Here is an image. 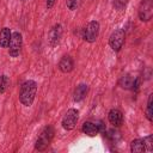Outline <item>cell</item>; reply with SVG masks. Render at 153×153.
I'll return each mask as SVG.
<instances>
[{"mask_svg":"<svg viewBox=\"0 0 153 153\" xmlns=\"http://www.w3.org/2000/svg\"><path fill=\"white\" fill-rule=\"evenodd\" d=\"M152 100H153V94L151 93L147 100V108H146V117L149 122H152L153 120V105H152Z\"/></svg>","mask_w":153,"mask_h":153,"instance_id":"obj_16","label":"cell"},{"mask_svg":"<svg viewBox=\"0 0 153 153\" xmlns=\"http://www.w3.org/2000/svg\"><path fill=\"white\" fill-rule=\"evenodd\" d=\"M37 92V84L33 80H26L25 82H23V85L20 86V91H19V100L23 105L25 106H31L33 100H35V96Z\"/></svg>","mask_w":153,"mask_h":153,"instance_id":"obj_1","label":"cell"},{"mask_svg":"<svg viewBox=\"0 0 153 153\" xmlns=\"http://www.w3.org/2000/svg\"><path fill=\"white\" fill-rule=\"evenodd\" d=\"M124 31L122 29H116L115 31H112V33L109 37V45L114 51H120L121 48L124 44Z\"/></svg>","mask_w":153,"mask_h":153,"instance_id":"obj_5","label":"cell"},{"mask_svg":"<svg viewBox=\"0 0 153 153\" xmlns=\"http://www.w3.org/2000/svg\"><path fill=\"white\" fill-rule=\"evenodd\" d=\"M98 35H99V23L97 20H91L82 30V38L88 43L96 42Z\"/></svg>","mask_w":153,"mask_h":153,"instance_id":"obj_4","label":"cell"},{"mask_svg":"<svg viewBox=\"0 0 153 153\" xmlns=\"http://www.w3.org/2000/svg\"><path fill=\"white\" fill-rule=\"evenodd\" d=\"M22 45H23V38H22V33L18 31H14L11 35V39H10V44H8V54L12 57H17L20 54L22 50Z\"/></svg>","mask_w":153,"mask_h":153,"instance_id":"obj_6","label":"cell"},{"mask_svg":"<svg viewBox=\"0 0 153 153\" xmlns=\"http://www.w3.org/2000/svg\"><path fill=\"white\" fill-rule=\"evenodd\" d=\"M54 4H55V0H47V7H48V10H50L54 6Z\"/></svg>","mask_w":153,"mask_h":153,"instance_id":"obj_20","label":"cell"},{"mask_svg":"<svg viewBox=\"0 0 153 153\" xmlns=\"http://www.w3.org/2000/svg\"><path fill=\"white\" fill-rule=\"evenodd\" d=\"M61 36H62V26H61L60 24H55V25L50 29V31H49V33H48L49 43H50L51 45H56V44L60 42Z\"/></svg>","mask_w":153,"mask_h":153,"instance_id":"obj_9","label":"cell"},{"mask_svg":"<svg viewBox=\"0 0 153 153\" xmlns=\"http://www.w3.org/2000/svg\"><path fill=\"white\" fill-rule=\"evenodd\" d=\"M53 137H54V128H53L51 126H45V127L42 129V131H41L38 139L36 140L35 148H36L37 151H39V152L44 151V149L50 145Z\"/></svg>","mask_w":153,"mask_h":153,"instance_id":"obj_2","label":"cell"},{"mask_svg":"<svg viewBox=\"0 0 153 153\" xmlns=\"http://www.w3.org/2000/svg\"><path fill=\"white\" fill-rule=\"evenodd\" d=\"M153 149V136L148 135L143 139H135L130 142V151L133 153L151 152Z\"/></svg>","mask_w":153,"mask_h":153,"instance_id":"obj_3","label":"cell"},{"mask_svg":"<svg viewBox=\"0 0 153 153\" xmlns=\"http://www.w3.org/2000/svg\"><path fill=\"white\" fill-rule=\"evenodd\" d=\"M78 1L79 0H67V7L69 8V10H75L76 8V6H78Z\"/></svg>","mask_w":153,"mask_h":153,"instance_id":"obj_19","label":"cell"},{"mask_svg":"<svg viewBox=\"0 0 153 153\" xmlns=\"http://www.w3.org/2000/svg\"><path fill=\"white\" fill-rule=\"evenodd\" d=\"M79 120V111L74 108L67 110V112L65 114L63 118H62V128L66 130H72L74 129V127L76 126V122Z\"/></svg>","mask_w":153,"mask_h":153,"instance_id":"obj_7","label":"cell"},{"mask_svg":"<svg viewBox=\"0 0 153 153\" xmlns=\"http://www.w3.org/2000/svg\"><path fill=\"white\" fill-rule=\"evenodd\" d=\"M153 16V1L152 0H142L139 7V18L142 22H148Z\"/></svg>","mask_w":153,"mask_h":153,"instance_id":"obj_8","label":"cell"},{"mask_svg":"<svg viewBox=\"0 0 153 153\" xmlns=\"http://www.w3.org/2000/svg\"><path fill=\"white\" fill-rule=\"evenodd\" d=\"M87 92H88V86H87L86 84H79V85L75 87V90H74L73 100H74V102H80V100H82V99L86 97Z\"/></svg>","mask_w":153,"mask_h":153,"instance_id":"obj_12","label":"cell"},{"mask_svg":"<svg viewBox=\"0 0 153 153\" xmlns=\"http://www.w3.org/2000/svg\"><path fill=\"white\" fill-rule=\"evenodd\" d=\"M128 4V0H114V5L117 10H123Z\"/></svg>","mask_w":153,"mask_h":153,"instance_id":"obj_18","label":"cell"},{"mask_svg":"<svg viewBox=\"0 0 153 153\" xmlns=\"http://www.w3.org/2000/svg\"><path fill=\"white\" fill-rule=\"evenodd\" d=\"M108 120L114 127H120L123 123V114L118 109H111L108 114Z\"/></svg>","mask_w":153,"mask_h":153,"instance_id":"obj_10","label":"cell"},{"mask_svg":"<svg viewBox=\"0 0 153 153\" xmlns=\"http://www.w3.org/2000/svg\"><path fill=\"white\" fill-rule=\"evenodd\" d=\"M134 79H135V78H133L130 74H124V75L121 76L118 84H120V86H121L122 88L131 90V86H133V84H134Z\"/></svg>","mask_w":153,"mask_h":153,"instance_id":"obj_15","label":"cell"},{"mask_svg":"<svg viewBox=\"0 0 153 153\" xmlns=\"http://www.w3.org/2000/svg\"><path fill=\"white\" fill-rule=\"evenodd\" d=\"M74 68V61L69 55H65L62 56V59L59 62V69L62 73H69L72 72Z\"/></svg>","mask_w":153,"mask_h":153,"instance_id":"obj_11","label":"cell"},{"mask_svg":"<svg viewBox=\"0 0 153 153\" xmlns=\"http://www.w3.org/2000/svg\"><path fill=\"white\" fill-rule=\"evenodd\" d=\"M81 130H82L84 134H86L88 136H96L99 133L97 124L93 123V122H85L81 127Z\"/></svg>","mask_w":153,"mask_h":153,"instance_id":"obj_13","label":"cell"},{"mask_svg":"<svg viewBox=\"0 0 153 153\" xmlns=\"http://www.w3.org/2000/svg\"><path fill=\"white\" fill-rule=\"evenodd\" d=\"M8 86H10V79H8V76L5 75V74L0 75V93H4L7 90Z\"/></svg>","mask_w":153,"mask_h":153,"instance_id":"obj_17","label":"cell"},{"mask_svg":"<svg viewBox=\"0 0 153 153\" xmlns=\"http://www.w3.org/2000/svg\"><path fill=\"white\" fill-rule=\"evenodd\" d=\"M11 30L8 27H2V30L0 31V47L1 48H7L10 44V39H11Z\"/></svg>","mask_w":153,"mask_h":153,"instance_id":"obj_14","label":"cell"}]
</instances>
